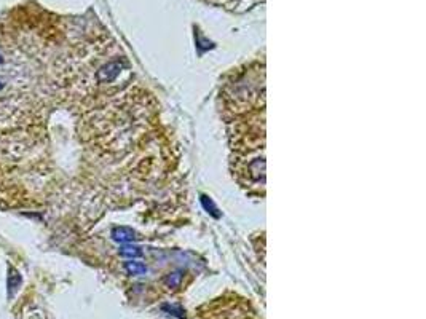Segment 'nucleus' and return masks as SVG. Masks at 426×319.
<instances>
[{"instance_id":"1","label":"nucleus","mask_w":426,"mask_h":319,"mask_svg":"<svg viewBox=\"0 0 426 319\" xmlns=\"http://www.w3.org/2000/svg\"><path fill=\"white\" fill-rule=\"evenodd\" d=\"M118 74H120V64L118 63H109V64H105L104 67H101V69L97 71L96 77H97V80H99V81L107 83V81L115 80Z\"/></svg>"},{"instance_id":"2","label":"nucleus","mask_w":426,"mask_h":319,"mask_svg":"<svg viewBox=\"0 0 426 319\" xmlns=\"http://www.w3.org/2000/svg\"><path fill=\"white\" fill-rule=\"evenodd\" d=\"M112 238L118 242H129L136 238V232L133 229H128V227H117L112 230Z\"/></svg>"},{"instance_id":"3","label":"nucleus","mask_w":426,"mask_h":319,"mask_svg":"<svg viewBox=\"0 0 426 319\" xmlns=\"http://www.w3.org/2000/svg\"><path fill=\"white\" fill-rule=\"evenodd\" d=\"M125 268L129 275H146L147 273V267L141 262H136V260H129L125 263Z\"/></svg>"},{"instance_id":"4","label":"nucleus","mask_w":426,"mask_h":319,"mask_svg":"<svg viewBox=\"0 0 426 319\" xmlns=\"http://www.w3.org/2000/svg\"><path fill=\"white\" fill-rule=\"evenodd\" d=\"M21 286V276L16 270H10V275H8V294H14L16 289Z\"/></svg>"},{"instance_id":"5","label":"nucleus","mask_w":426,"mask_h":319,"mask_svg":"<svg viewBox=\"0 0 426 319\" xmlns=\"http://www.w3.org/2000/svg\"><path fill=\"white\" fill-rule=\"evenodd\" d=\"M120 255L128 257V259L133 260V259H138V257H141L142 252H141V249L136 247V246H125V247L120 249Z\"/></svg>"},{"instance_id":"6","label":"nucleus","mask_w":426,"mask_h":319,"mask_svg":"<svg viewBox=\"0 0 426 319\" xmlns=\"http://www.w3.org/2000/svg\"><path fill=\"white\" fill-rule=\"evenodd\" d=\"M180 281H182V273L180 271L170 273V275L166 276V284H168L170 287H179Z\"/></svg>"},{"instance_id":"7","label":"nucleus","mask_w":426,"mask_h":319,"mask_svg":"<svg viewBox=\"0 0 426 319\" xmlns=\"http://www.w3.org/2000/svg\"><path fill=\"white\" fill-rule=\"evenodd\" d=\"M201 203H203V206H204V209H206L208 212H211L212 216L214 217H219V212H217V208L214 206V203H212L208 196H201Z\"/></svg>"},{"instance_id":"8","label":"nucleus","mask_w":426,"mask_h":319,"mask_svg":"<svg viewBox=\"0 0 426 319\" xmlns=\"http://www.w3.org/2000/svg\"><path fill=\"white\" fill-rule=\"evenodd\" d=\"M2 88H3V85H2V81H0V89H2Z\"/></svg>"},{"instance_id":"9","label":"nucleus","mask_w":426,"mask_h":319,"mask_svg":"<svg viewBox=\"0 0 426 319\" xmlns=\"http://www.w3.org/2000/svg\"><path fill=\"white\" fill-rule=\"evenodd\" d=\"M0 63H2V56H0Z\"/></svg>"}]
</instances>
